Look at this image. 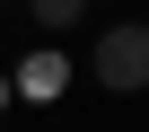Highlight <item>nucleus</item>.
Returning <instances> with one entry per match:
<instances>
[{
  "label": "nucleus",
  "instance_id": "f257e3e1",
  "mask_svg": "<svg viewBox=\"0 0 149 132\" xmlns=\"http://www.w3.org/2000/svg\"><path fill=\"white\" fill-rule=\"evenodd\" d=\"M88 71H97L114 97H123V88H149V27H140V18H132V27H105Z\"/></svg>",
  "mask_w": 149,
  "mask_h": 132
},
{
  "label": "nucleus",
  "instance_id": "f03ea898",
  "mask_svg": "<svg viewBox=\"0 0 149 132\" xmlns=\"http://www.w3.org/2000/svg\"><path fill=\"white\" fill-rule=\"evenodd\" d=\"M61 79H70V62H61L53 44H35V53L18 62V79H9V88H18V97H61Z\"/></svg>",
  "mask_w": 149,
  "mask_h": 132
},
{
  "label": "nucleus",
  "instance_id": "7ed1b4c3",
  "mask_svg": "<svg viewBox=\"0 0 149 132\" xmlns=\"http://www.w3.org/2000/svg\"><path fill=\"white\" fill-rule=\"evenodd\" d=\"M18 9H26L44 35H61V27H79V18H88V0H18Z\"/></svg>",
  "mask_w": 149,
  "mask_h": 132
},
{
  "label": "nucleus",
  "instance_id": "20e7f679",
  "mask_svg": "<svg viewBox=\"0 0 149 132\" xmlns=\"http://www.w3.org/2000/svg\"><path fill=\"white\" fill-rule=\"evenodd\" d=\"M0 106H9V79H0Z\"/></svg>",
  "mask_w": 149,
  "mask_h": 132
},
{
  "label": "nucleus",
  "instance_id": "39448f33",
  "mask_svg": "<svg viewBox=\"0 0 149 132\" xmlns=\"http://www.w3.org/2000/svg\"><path fill=\"white\" fill-rule=\"evenodd\" d=\"M0 9H18V0H0Z\"/></svg>",
  "mask_w": 149,
  "mask_h": 132
}]
</instances>
